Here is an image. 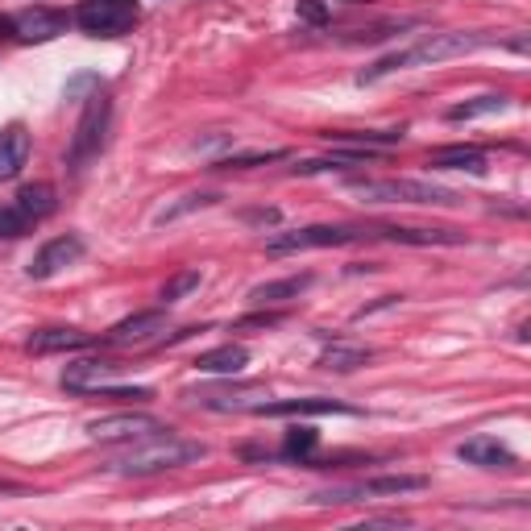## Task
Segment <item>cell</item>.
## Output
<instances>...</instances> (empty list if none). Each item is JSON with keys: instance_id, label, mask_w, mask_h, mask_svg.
Here are the masks:
<instances>
[{"instance_id": "obj_10", "label": "cell", "mask_w": 531, "mask_h": 531, "mask_svg": "<svg viewBox=\"0 0 531 531\" xmlns=\"http://www.w3.org/2000/svg\"><path fill=\"white\" fill-rule=\"evenodd\" d=\"M79 258H83V237L67 233V237L46 241L25 270H30V278H50V274H59L63 266H71V262H79Z\"/></svg>"}, {"instance_id": "obj_20", "label": "cell", "mask_w": 531, "mask_h": 531, "mask_svg": "<svg viewBox=\"0 0 531 531\" xmlns=\"http://www.w3.org/2000/svg\"><path fill=\"white\" fill-rule=\"evenodd\" d=\"M307 287H312V274L274 278V283H262V287L249 291V303H258V307H266V303H287V299H299Z\"/></svg>"}, {"instance_id": "obj_31", "label": "cell", "mask_w": 531, "mask_h": 531, "mask_svg": "<svg viewBox=\"0 0 531 531\" xmlns=\"http://www.w3.org/2000/svg\"><path fill=\"white\" fill-rule=\"evenodd\" d=\"M299 21H307V25H324V21H328L324 0H299Z\"/></svg>"}, {"instance_id": "obj_33", "label": "cell", "mask_w": 531, "mask_h": 531, "mask_svg": "<svg viewBox=\"0 0 531 531\" xmlns=\"http://www.w3.org/2000/svg\"><path fill=\"white\" fill-rule=\"evenodd\" d=\"M245 220H258V225H274V220H278V212H274V208H262V212H249Z\"/></svg>"}, {"instance_id": "obj_22", "label": "cell", "mask_w": 531, "mask_h": 531, "mask_svg": "<svg viewBox=\"0 0 531 531\" xmlns=\"http://www.w3.org/2000/svg\"><path fill=\"white\" fill-rule=\"evenodd\" d=\"M328 142H341V146H399L403 142V129H366V133H353V129H341V133H328Z\"/></svg>"}, {"instance_id": "obj_28", "label": "cell", "mask_w": 531, "mask_h": 531, "mask_svg": "<svg viewBox=\"0 0 531 531\" xmlns=\"http://www.w3.org/2000/svg\"><path fill=\"white\" fill-rule=\"evenodd\" d=\"M200 278H204L200 270H179L175 278H166V287L158 291V299L162 303H179V299H187L195 287H200Z\"/></svg>"}, {"instance_id": "obj_15", "label": "cell", "mask_w": 531, "mask_h": 531, "mask_svg": "<svg viewBox=\"0 0 531 531\" xmlns=\"http://www.w3.org/2000/svg\"><path fill=\"white\" fill-rule=\"evenodd\" d=\"M117 370H121L117 361L83 357V361H71V366L63 370V386H67V390H96V386H104L108 378H113Z\"/></svg>"}, {"instance_id": "obj_11", "label": "cell", "mask_w": 531, "mask_h": 531, "mask_svg": "<svg viewBox=\"0 0 531 531\" xmlns=\"http://www.w3.org/2000/svg\"><path fill=\"white\" fill-rule=\"evenodd\" d=\"M254 415L266 419H295V415H353V407L337 399H278V403H254Z\"/></svg>"}, {"instance_id": "obj_30", "label": "cell", "mask_w": 531, "mask_h": 531, "mask_svg": "<svg viewBox=\"0 0 531 531\" xmlns=\"http://www.w3.org/2000/svg\"><path fill=\"white\" fill-rule=\"evenodd\" d=\"M25 229H30V220H25L13 204H0V237H21Z\"/></svg>"}, {"instance_id": "obj_12", "label": "cell", "mask_w": 531, "mask_h": 531, "mask_svg": "<svg viewBox=\"0 0 531 531\" xmlns=\"http://www.w3.org/2000/svg\"><path fill=\"white\" fill-rule=\"evenodd\" d=\"M457 457L478 465V469H515L519 465L515 449H507V444L494 440V436H473V440L457 444Z\"/></svg>"}, {"instance_id": "obj_19", "label": "cell", "mask_w": 531, "mask_h": 531, "mask_svg": "<svg viewBox=\"0 0 531 531\" xmlns=\"http://www.w3.org/2000/svg\"><path fill=\"white\" fill-rule=\"evenodd\" d=\"M88 345H92V337L79 328H42L30 337V353H75Z\"/></svg>"}, {"instance_id": "obj_26", "label": "cell", "mask_w": 531, "mask_h": 531, "mask_svg": "<svg viewBox=\"0 0 531 531\" xmlns=\"http://www.w3.org/2000/svg\"><path fill=\"white\" fill-rule=\"evenodd\" d=\"M216 200H220L216 191H191V195H183L179 204H171V208L158 212V225H171V220H179V216H187V212H195V208H212Z\"/></svg>"}, {"instance_id": "obj_5", "label": "cell", "mask_w": 531, "mask_h": 531, "mask_svg": "<svg viewBox=\"0 0 531 531\" xmlns=\"http://www.w3.org/2000/svg\"><path fill=\"white\" fill-rule=\"evenodd\" d=\"M108 121H113V100L108 96H88V108L75 125V137H71V150H67V166L71 175H79L100 150H104V137H108Z\"/></svg>"}, {"instance_id": "obj_4", "label": "cell", "mask_w": 531, "mask_h": 531, "mask_svg": "<svg viewBox=\"0 0 531 531\" xmlns=\"http://www.w3.org/2000/svg\"><path fill=\"white\" fill-rule=\"evenodd\" d=\"M71 21L92 38H121L142 21V5L137 0H83Z\"/></svg>"}, {"instance_id": "obj_21", "label": "cell", "mask_w": 531, "mask_h": 531, "mask_svg": "<svg viewBox=\"0 0 531 531\" xmlns=\"http://www.w3.org/2000/svg\"><path fill=\"white\" fill-rule=\"evenodd\" d=\"M54 187L50 183H30V187H21L17 191V200H13V208L30 220V225H38V220H46L50 212H54Z\"/></svg>"}, {"instance_id": "obj_25", "label": "cell", "mask_w": 531, "mask_h": 531, "mask_svg": "<svg viewBox=\"0 0 531 531\" xmlns=\"http://www.w3.org/2000/svg\"><path fill=\"white\" fill-rule=\"evenodd\" d=\"M507 108V96H478V100H465L449 108V121H473V117H490Z\"/></svg>"}, {"instance_id": "obj_7", "label": "cell", "mask_w": 531, "mask_h": 531, "mask_svg": "<svg viewBox=\"0 0 531 531\" xmlns=\"http://www.w3.org/2000/svg\"><path fill=\"white\" fill-rule=\"evenodd\" d=\"M370 237V229L357 225H307V229H291V233H274L266 241V254H299V249H328V245H349Z\"/></svg>"}, {"instance_id": "obj_14", "label": "cell", "mask_w": 531, "mask_h": 531, "mask_svg": "<svg viewBox=\"0 0 531 531\" xmlns=\"http://www.w3.org/2000/svg\"><path fill=\"white\" fill-rule=\"evenodd\" d=\"M370 237H386L399 245H461L465 241L461 229H403V225H378L370 229Z\"/></svg>"}, {"instance_id": "obj_9", "label": "cell", "mask_w": 531, "mask_h": 531, "mask_svg": "<svg viewBox=\"0 0 531 531\" xmlns=\"http://www.w3.org/2000/svg\"><path fill=\"white\" fill-rule=\"evenodd\" d=\"M154 432H166V428H162V419H154L146 411H117V415H100L88 424V436L100 444H133Z\"/></svg>"}, {"instance_id": "obj_3", "label": "cell", "mask_w": 531, "mask_h": 531, "mask_svg": "<svg viewBox=\"0 0 531 531\" xmlns=\"http://www.w3.org/2000/svg\"><path fill=\"white\" fill-rule=\"evenodd\" d=\"M345 191H353L366 204H432V208H449L461 204V195L449 187H436L424 179H370V175H349Z\"/></svg>"}, {"instance_id": "obj_13", "label": "cell", "mask_w": 531, "mask_h": 531, "mask_svg": "<svg viewBox=\"0 0 531 531\" xmlns=\"http://www.w3.org/2000/svg\"><path fill=\"white\" fill-rule=\"evenodd\" d=\"M154 332H166V316H162V312H137V316H129V320H121V324L108 328V337H104V341L129 349V345H146V341H154Z\"/></svg>"}, {"instance_id": "obj_2", "label": "cell", "mask_w": 531, "mask_h": 531, "mask_svg": "<svg viewBox=\"0 0 531 531\" xmlns=\"http://www.w3.org/2000/svg\"><path fill=\"white\" fill-rule=\"evenodd\" d=\"M204 457H208V444H204V440H187V436H175L171 428H166V432H154V436L133 440L121 457L108 461V469H113V473H125V478H150V473L179 469V465L204 461Z\"/></svg>"}, {"instance_id": "obj_8", "label": "cell", "mask_w": 531, "mask_h": 531, "mask_svg": "<svg viewBox=\"0 0 531 531\" xmlns=\"http://www.w3.org/2000/svg\"><path fill=\"white\" fill-rule=\"evenodd\" d=\"M67 25H71V13L63 9H17L9 17H0V38H17V42H50V38H59L67 34Z\"/></svg>"}, {"instance_id": "obj_1", "label": "cell", "mask_w": 531, "mask_h": 531, "mask_svg": "<svg viewBox=\"0 0 531 531\" xmlns=\"http://www.w3.org/2000/svg\"><path fill=\"white\" fill-rule=\"evenodd\" d=\"M486 34H473V30H444V34H428L419 38L415 46H403L395 54H386L374 67H366L357 75V83H378L382 75H395V71H411V67H436V63H449V59H465L478 46H486Z\"/></svg>"}, {"instance_id": "obj_29", "label": "cell", "mask_w": 531, "mask_h": 531, "mask_svg": "<svg viewBox=\"0 0 531 531\" xmlns=\"http://www.w3.org/2000/svg\"><path fill=\"white\" fill-rule=\"evenodd\" d=\"M278 158H287V154H283V150H254V154H229V158H220L216 166L241 171V166H262V162H278Z\"/></svg>"}, {"instance_id": "obj_27", "label": "cell", "mask_w": 531, "mask_h": 531, "mask_svg": "<svg viewBox=\"0 0 531 531\" xmlns=\"http://www.w3.org/2000/svg\"><path fill=\"white\" fill-rule=\"evenodd\" d=\"M316 444H320V436L312 428H291L287 440H283V457H291V461H312Z\"/></svg>"}, {"instance_id": "obj_32", "label": "cell", "mask_w": 531, "mask_h": 531, "mask_svg": "<svg viewBox=\"0 0 531 531\" xmlns=\"http://www.w3.org/2000/svg\"><path fill=\"white\" fill-rule=\"evenodd\" d=\"M411 519L407 515H370V519H361V527H407Z\"/></svg>"}, {"instance_id": "obj_18", "label": "cell", "mask_w": 531, "mask_h": 531, "mask_svg": "<svg viewBox=\"0 0 531 531\" xmlns=\"http://www.w3.org/2000/svg\"><path fill=\"white\" fill-rule=\"evenodd\" d=\"M200 374H241L249 366V349L245 345H220V349H208L191 361Z\"/></svg>"}, {"instance_id": "obj_6", "label": "cell", "mask_w": 531, "mask_h": 531, "mask_svg": "<svg viewBox=\"0 0 531 531\" xmlns=\"http://www.w3.org/2000/svg\"><path fill=\"white\" fill-rule=\"evenodd\" d=\"M424 486H428V478H419V473H386V478H366V482H353V486L316 490L312 502L316 507H332V502H361V498H374V494H415Z\"/></svg>"}, {"instance_id": "obj_24", "label": "cell", "mask_w": 531, "mask_h": 531, "mask_svg": "<svg viewBox=\"0 0 531 531\" xmlns=\"http://www.w3.org/2000/svg\"><path fill=\"white\" fill-rule=\"evenodd\" d=\"M262 395L258 386H245V390H195V395H187L191 403H200V407H216V411H229V407H249V399Z\"/></svg>"}, {"instance_id": "obj_23", "label": "cell", "mask_w": 531, "mask_h": 531, "mask_svg": "<svg viewBox=\"0 0 531 531\" xmlns=\"http://www.w3.org/2000/svg\"><path fill=\"white\" fill-rule=\"evenodd\" d=\"M370 361V349H361V345H332L320 353V370H337V374H349L357 366H366Z\"/></svg>"}, {"instance_id": "obj_16", "label": "cell", "mask_w": 531, "mask_h": 531, "mask_svg": "<svg viewBox=\"0 0 531 531\" xmlns=\"http://www.w3.org/2000/svg\"><path fill=\"white\" fill-rule=\"evenodd\" d=\"M25 158H30V133H25V125L0 129V179H17Z\"/></svg>"}, {"instance_id": "obj_17", "label": "cell", "mask_w": 531, "mask_h": 531, "mask_svg": "<svg viewBox=\"0 0 531 531\" xmlns=\"http://www.w3.org/2000/svg\"><path fill=\"white\" fill-rule=\"evenodd\" d=\"M428 166L432 171H473V175H482L486 171V150L482 146H440V150H432Z\"/></svg>"}]
</instances>
